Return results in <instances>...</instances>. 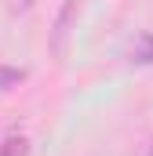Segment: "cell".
Masks as SVG:
<instances>
[{
    "mask_svg": "<svg viewBox=\"0 0 153 156\" xmlns=\"http://www.w3.org/2000/svg\"><path fill=\"white\" fill-rule=\"evenodd\" d=\"M131 62L153 66V33H142V37L135 40V47H131Z\"/></svg>",
    "mask_w": 153,
    "mask_h": 156,
    "instance_id": "1",
    "label": "cell"
},
{
    "mask_svg": "<svg viewBox=\"0 0 153 156\" xmlns=\"http://www.w3.org/2000/svg\"><path fill=\"white\" fill-rule=\"evenodd\" d=\"M76 15V0H69L66 7H62V15H58V22H55V51H62V37H66V26H69V18Z\"/></svg>",
    "mask_w": 153,
    "mask_h": 156,
    "instance_id": "2",
    "label": "cell"
},
{
    "mask_svg": "<svg viewBox=\"0 0 153 156\" xmlns=\"http://www.w3.org/2000/svg\"><path fill=\"white\" fill-rule=\"evenodd\" d=\"M26 80V69H15V66H0V91H11Z\"/></svg>",
    "mask_w": 153,
    "mask_h": 156,
    "instance_id": "3",
    "label": "cell"
},
{
    "mask_svg": "<svg viewBox=\"0 0 153 156\" xmlns=\"http://www.w3.org/2000/svg\"><path fill=\"white\" fill-rule=\"evenodd\" d=\"M0 156H29V142H26L22 134H15V138H7V142L0 145Z\"/></svg>",
    "mask_w": 153,
    "mask_h": 156,
    "instance_id": "4",
    "label": "cell"
},
{
    "mask_svg": "<svg viewBox=\"0 0 153 156\" xmlns=\"http://www.w3.org/2000/svg\"><path fill=\"white\" fill-rule=\"evenodd\" d=\"M150 156H153V149H150Z\"/></svg>",
    "mask_w": 153,
    "mask_h": 156,
    "instance_id": "5",
    "label": "cell"
}]
</instances>
